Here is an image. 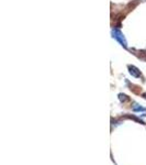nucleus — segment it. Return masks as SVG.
<instances>
[{
	"label": "nucleus",
	"mask_w": 146,
	"mask_h": 165,
	"mask_svg": "<svg viewBox=\"0 0 146 165\" xmlns=\"http://www.w3.org/2000/svg\"><path fill=\"white\" fill-rule=\"evenodd\" d=\"M133 109H134L135 111H145L146 110L145 108H142V107H134Z\"/></svg>",
	"instance_id": "nucleus-4"
},
{
	"label": "nucleus",
	"mask_w": 146,
	"mask_h": 165,
	"mask_svg": "<svg viewBox=\"0 0 146 165\" xmlns=\"http://www.w3.org/2000/svg\"><path fill=\"white\" fill-rule=\"evenodd\" d=\"M112 34H113L114 39L119 42L122 46H124V48H126V46H128L126 40H125V38H124L123 33H122L120 30H118V29H113V30H112Z\"/></svg>",
	"instance_id": "nucleus-1"
},
{
	"label": "nucleus",
	"mask_w": 146,
	"mask_h": 165,
	"mask_svg": "<svg viewBox=\"0 0 146 165\" xmlns=\"http://www.w3.org/2000/svg\"><path fill=\"white\" fill-rule=\"evenodd\" d=\"M119 99H120V100H121V101H126V100H128V96H126V95H123V94H120V95H119Z\"/></svg>",
	"instance_id": "nucleus-3"
},
{
	"label": "nucleus",
	"mask_w": 146,
	"mask_h": 165,
	"mask_svg": "<svg viewBox=\"0 0 146 165\" xmlns=\"http://www.w3.org/2000/svg\"><path fill=\"white\" fill-rule=\"evenodd\" d=\"M143 97H144V98H146V92H145V94H143Z\"/></svg>",
	"instance_id": "nucleus-5"
},
{
	"label": "nucleus",
	"mask_w": 146,
	"mask_h": 165,
	"mask_svg": "<svg viewBox=\"0 0 146 165\" xmlns=\"http://www.w3.org/2000/svg\"><path fill=\"white\" fill-rule=\"evenodd\" d=\"M129 69H130V74L132 75V76H134V77H136V78H138V77L142 76V74H141V72L138 71L137 67H135V66H133V65H130L129 66Z\"/></svg>",
	"instance_id": "nucleus-2"
}]
</instances>
